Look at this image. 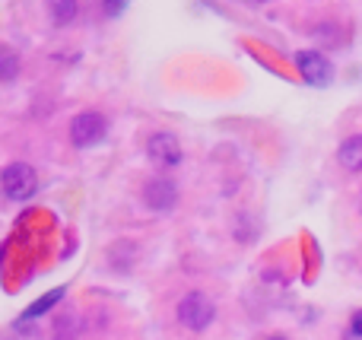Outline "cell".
Wrapping results in <instances>:
<instances>
[{
	"mask_svg": "<svg viewBox=\"0 0 362 340\" xmlns=\"http://www.w3.org/2000/svg\"><path fill=\"white\" fill-rule=\"evenodd\" d=\"M76 13H80V6L74 4V0H57V4H51V16H54V25H70L76 19Z\"/></svg>",
	"mask_w": 362,
	"mask_h": 340,
	"instance_id": "cell-9",
	"label": "cell"
},
{
	"mask_svg": "<svg viewBox=\"0 0 362 340\" xmlns=\"http://www.w3.org/2000/svg\"><path fill=\"white\" fill-rule=\"evenodd\" d=\"M296 67H299V74L305 76V83H312V86H327L334 76V64L315 48L299 51V54H296Z\"/></svg>",
	"mask_w": 362,
	"mask_h": 340,
	"instance_id": "cell-4",
	"label": "cell"
},
{
	"mask_svg": "<svg viewBox=\"0 0 362 340\" xmlns=\"http://www.w3.org/2000/svg\"><path fill=\"white\" fill-rule=\"evenodd\" d=\"M105 134H108V121H105V115H99V112H80L70 121V140H74V146H80V150H89V146L102 143Z\"/></svg>",
	"mask_w": 362,
	"mask_h": 340,
	"instance_id": "cell-3",
	"label": "cell"
},
{
	"mask_svg": "<svg viewBox=\"0 0 362 340\" xmlns=\"http://www.w3.org/2000/svg\"><path fill=\"white\" fill-rule=\"evenodd\" d=\"M16 70H19L16 54H10V51H0V80L10 83L13 76H16Z\"/></svg>",
	"mask_w": 362,
	"mask_h": 340,
	"instance_id": "cell-11",
	"label": "cell"
},
{
	"mask_svg": "<svg viewBox=\"0 0 362 340\" xmlns=\"http://www.w3.org/2000/svg\"><path fill=\"white\" fill-rule=\"evenodd\" d=\"M80 318L74 315V312H67V315L54 318V324H51V340H80Z\"/></svg>",
	"mask_w": 362,
	"mask_h": 340,
	"instance_id": "cell-8",
	"label": "cell"
},
{
	"mask_svg": "<svg viewBox=\"0 0 362 340\" xmlns=\"http://www.w3.org/2000/svg\"><path fill=\"white\" fill-rule=\"evenodd\" d=\"M144 204L150 210L165 213V210H172L178 204V184L172 182V178H165V175L150 178V182L144 184Z\"/></svg>",
	"mask_w": 362,
	"mask_h": 340,
	"instance_id": "cell-6",
	"label": "cell"
},
{
	"mask_svg": "<svg viewBox=\"0 0 362 340\" xmlns=\"http://www.w3.org/2000/svg\"><path fill=\"white\" fill-rule=\"evenodd\" d=\"M344 340H362V337H350V334H346V337H344Z\"/></svg>",
	"mask_w": 362,
	"mask_h": 340,
	"instance_id": "cell-13",
	"label": "cell"
},
{
	"mask_svg": "<svg viewBox=\"0 0 362 340\" xmlns=\"http://www.w3.org/2000/svg\"><path fill=\"white\" fill-rule=\"evenodd\" d=\"M337 159L346 172H362V134H353V137H346L340 143Z\"/></svg>",
	"mask_w": 362,
	"mask_h": 340,
	"instance_id": "cell-7",
	"label": "cell"
},
{
	"mask_svg": "<svg viewBox=\"0 0 362 340\" xmlns=\"http://www.w3.org/2000/svg\"><path fill=\"white\" fill-rule=\"evenodd\" d=\"M0 188H4V194L10 197V201L23 204L38 191V175L29 163H10L0 172Z\"/></svg>",
	"mask_w": 362,
	"mask_h": 340,
	"instance_id": "cell-2",
	"label": "cell"
},
{
	"mask_svg": "<svg viewBox=\"0 0 362 340\" xmlns=\"http://www.w3.org/2000/svg\"><path fill=\"white\" fill-rule=\"evenodd\" d=\"M213 318H216V305H213V299L206 296V293L191 290V293H185V296H181V303H178V322L185 324L187 331L200 334V331H206L213 324Z\"/></svg>",
	"mask_w": 362,
	"mask_h": 340,
	"instance_id": "cell-1",
	"label": "cell"
},
{
	"mask_svg": "<svg viewBox=\"0 0 362 340\" xmlns=\"http://www.w3.org/2000/svg\"><path fill=\"white\" fill-rule=\"evenodd\" d=\"M146 156L153 159V163L159 165V169H175L181 163V143L175 134L169 131H159L150 137V143H146Z\"/></svg>",
	"mask_w": 362,
	"mask_h": 340,
	"instance_id": "cell-5",
	"label": "cell"
},
{
	"mask_svg": "<svg viewBox=\"0 0 362 340\" xmlns=\"http://www.w3.org/2000/svg\"><path fill=\"white\" fill-rule=\"evenodd\" d=\"M346 334H350V337H362V309H359V312H353V318H350V328H346Z\"/></svg>",
	"mask_w": 362,
	"mask_h": 340,
	"instance_id": "cell-12",
	"label": "cell"
},
{
	"mask_svg": "<svg viewBox=\"0 0 362 340\" xmlns=\"http://www.w3.org/2000/svg\"><path fill=\"white\" fill-rule=\"evenodd\" d=\"M61 299H64V290H51V293H48V296H42V299H38V303H35V305H32V309H29V312H25V318H35V315H45V312H48V309H51V305H54V303H61Z\"/></svg>",
	"mask_w": 362,
	"mask_h": 340,
	"instance_id": "cell-10",
	"label": "cell"
},
{
	"mask_svg": "<svg viewBox=\"0 0 362 340\" xmlns=\"http://www.w3.org/2000/svg\"><path fill=\"white\" fill-rule=\"evenodd\" d=\"M267 340H286V337H267Z\"/></svg>",
	"mask_w": 362,
	"mask_h": 340,
	"instance_id": "cell-14",
	"label": "cell"
}]
</instances>
